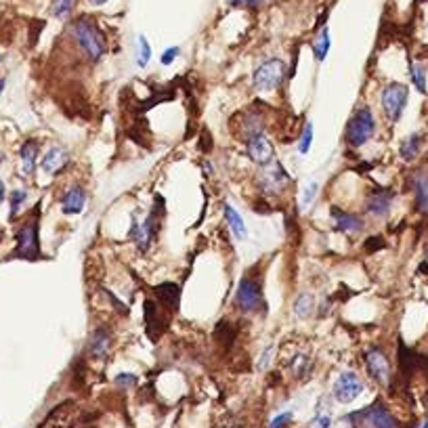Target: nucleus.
<instances>
[{"label": "nucleus", "instance_id": "f257e3e1", "mask_svg": "<svg viewBox=\"0 0 428 428\" xmlns=\"http://www.w3.org/2000/svg\"><path fill=\"white\" fill-rule=\"evenodd\" d=\"M70 32H72L74 40L78 42V47L84 51V55L92 63H99L103 59V55L108 53V40L103 36V32L95 23V19L76 17L70 23Z\"/></svg>", "mask_w": 428, "mask_h": 428}, {"label": "nucleus", "instance_id": "f03ea898", "mask_svg": "<svg viewBox=\"0 0 428 428\" xmlns=\"http://www.w3.org/2000/svg\"><path fill=\"white\" fill-rule=\"evenodd\" d=\"M288 78V63L279 57H271L262 61L252 74V86L258 92H271L277 90L284 80Z\"/></svg>", "mask_w": 428, "mask_h": 428}, {"label": "nucleus", "instance_id": "7ed1b4c3", "mask_svg": "<svg viewBox=\"0 0 428 428\" xmlns=\"http://www.w3.org/2000/svg\"><path fill=\"white\" fill-rule=\"evenodd\" d=\"M376 135V118L370 108H359L347 122L344 139L351 147H364Z\"/></svg>", "mask_w": 428, "mask_h": 428}, {"label": "nucleus", "instance_id": "20e7f679", "mask_svg": "<svg viewBox=\"0 0 428 428\" xmlns=\"http://www.w3.org/2000/svg\"><path fill=\"white\" fill-rule=\"evenodd\" d=\"M347 420L353 422V426L357 428H399V422L382 403H374L366 410L353 412Z\"/></svg>", "mask_w": 428, "mask_h": 428}, {"label": "nucleus", "instance_id": "39448f33", "mask_svg": "<svg viewBox=\"0 0 428 428\" xmlns=\"http://www.w3.org/2000/svg\"><path fill=\"white\" fill-rule=\"evenodd\" d=\"M410 101V88L401 82H388L380 92V103L390 122H399Z\"/></svg>", "mask_w": 428, "mask_h": 428}, {"label": "nucleus", "instance_id": "423d86ee", "mask_svg": "<svg viewBox=\"0 0 428 428\" xmlns=\"http://www.w3.org/2000/svg\"><path fill=\"white\" fill-rule=\"evenodd\" d=\"M290 175L286 173V168L281 166V162L273 160L267 166H262L258 177H256V185L260 189V193L265 195H279L281 191H286L290 187Z\"/></svg>", "mask_w": 428, "mask_h": 428}, {"label": "nucleus", "instance_id": "0eeeda50", "mask_svg": "<svg viewBox=\"0 0 428 428\" xmlns=\"http://www.w3.org/2000/svg\"><path fill=\"white\" fill-rule=\"evenodd\" d=\"M236 307L242 311V313H260V311H267V303H265V296H262V288L258 281L254 279H244L240 286H238V292H236Z\"/></svg>", "mask_w": 428, "mask_h": 428}, {"label": "nucleus", "instance_id": "6e6552de", "mask_svg": "<svg viewBox=\"0 0 428 428\" xmlns=\"http://www.w3.org/2000/svg\"><path fill=\"white\" fill-rule=\"evenodd\" d=\"M17 256L25 260H34L40 256V244H38V221L25 223L17 231Z\"/></svg>", "mask_w": 428, "mask_h": 428}, {"label": "nucleus", "instance_id": "1a4fd4ad", "mask_svg": "<svg viewBox=\"0 0 428 428\" xmlns=\"http://www.w3.org/2000/svg\"><path fill=\"white\" fill-rule=\"evenodd\" d=\"M364 388H366L364 380H361L355 372L349 370V372H342L336 378L332 392H334V399L338 403H353L359 397V394L364 392Z\"/></svg>", "mask_w": 428, "mask_h": 428}, {"label": "nucleus", "instance_id": "9d476101", "mask_svg": "<svg viewBox=\"0 0 428 428\" xmlns=\"http://www.w3.org/2000/svg\"><path fill=\"white\" fill-rule=\"evenodd\" d=\"M364 361H366V368H368L370 376L378 384L386 386L390 382V361H388V357L382 349H378V347L368 349L364 353Z\"/></svg>", "mask_w": 428, "mask_h": 428}, {"label": "nucleus", "instance_id": "9b49d317", "mask_svg": "<svg viewBox=\"0 0 428 428\" xmlns=\"http://www.w3.org/2000/svg\"><path fill=\"white\" fill-rule=\"evenodd\" d=\"M392 202H394V191L388 189V187H378V189H374V191L368 195L366 210H368V214H372L374 218H384V216L390 214Z\"/></svg>", "mask_w": 428, "mask_h": 428}, {"label": "nucleus", "instance_id": "f8f14e48", "mask_svg": "<svg viewBox=\"0 0 428 428\" xmlns=\"http://www.w3.org/2000/svg\"><path fill=\"white\" fill-rule=\"evenodd\" d=\"M246 153L248 158L258 164V166H267V164H271L275 160V149H273V143L269 141V137L265 135H258L250 141H246Z\"/></svg>", "mask_w": 428, "mask_h": 428}, {"label": "nucleus", "instance_id": "ddd939ff", "mask_svg": "<svg viewBox=\"0 0 428 428\" xmlns=\"http://www.w3.org/2000/svg\"><path fill=\"white\" fill-rule=\"evenodd\" d=\"M332 218H334V227H336V231L340 234H347V236H355V234H361L364 231V218L357 216V214H351V212H344L340 208H332Z\"/></svg>", "mask_w": 428, "mask_h": 428}, {"label": "nucleus", "instance_id": "4468645a", "mask_svg": "<svg viewBox=\"0 0 428 428\" xmlns=\"http://www.w3.org/2000/svg\"><path fill=\"white\" fill-rule=\"evenodd\" d=\"M112 347H114V338L105 327H97V330L90 334L88 344H86L88 355L92 359H105L112 353Z\"/></svg>", "mask_w": 428, "mask_h": 428}, {"label": "nucleus", "instance_id": "2eb2a0df", "mask_svg": "<svg viewBox=\"0 0 428 428\" xmlns=\"http://www.w3.org/2000/svg\"><path fill=\"white\" fill-rule=\"evenodd\" d=\"M84 206H86V191L82 187H70L61 197V210L68 216L80 214Z\"/></svg>", "mask_w": 428, "mask_h": 428}, {"label": "nucleus", "instance_id": "dca6fc26", "mask_svg": "<svg viewBox=\"0 0 428 428\" xmlns=\"http://www.w3.org/2000/svg\"><path fill=\"white\" fill-rule=\"evenodd\" d=\"M68 162H70V153L65 151L63 147H51V149L45 153V158H42V162H40V166H42V171H45L47 175L55 177L57 173H61L65 166H68Z\"/></svg>", "mask_w": 428, "mask_h": 428}, {"label": "nucleus", "instance_id": "f3484780", "mask_svg": "<svg viewBox=\"0 0 428 428\" xmlns=\"http://www.w3.org/2000/svg\"><path fill=\"white\" fill-rule=\"evenodd\" d=\"M412 189L416 195V208L422 214H428V173L418 171L412 177Z\"/></svg>", "mask_w": 428, "mask_h": 428}, {"label": "nucleus", "instance_id": "a211bd4d", "mask_svg": "<svg viewBox=\"0 0 428 428\" xmlns=\"http://www.w3.org/2000/svg\"><path fill=\"white\" fill-rule=\"evenodd\" d=\"M155 296L160 299V303H164L168 309L177 311L179 309V303H181V288L177 284H160L153 288Z\"/></svg>", "mask_w": 428, "mask_h": 428}, {"label": "nucleus", "instance_id": "6ab92c4d", "mask_svg": "<svg viewBox=\"0 0 428 428\" xmlns=\"http://www.w3.org/2000/svg\"><path fill=\"white\" fill-rule=\"evenodd\" d=\"M422 145H424V137H422V133H412V135H407V137L401 141L399 155H401L405 162H414V160L420 155Z\"/></svg>", "mask_w": 428, "mask_h": 428}, {"label": "nucleus", "instance_id": "aec40b11", "mask_svg": "<svg viewBox=\"0 0 428 428\" xmlns=\"http://www.w3.org/2000/svg\"><path fill=\"white\" fill-rule=\"evenodd\" d=\"M225 218H227L229 229H231L234 238H236V240H246V236H248V231H246V223H244L242 214H240L234 206L225 204Z\"/></svg>", "mask_w": 428, "mask_h": 428}, {"label": "nucleus", "instance_id": "412c9836", "mask_svg": "<svg viewBox=\"0 0 428 428\" xmlns=\"http://www.w3.org/2000/svg\"><path fill=\"white\" fill-rule=\"evenodd\" d=\"M36 160H38V145H36V141L23 143V147H21V171H23V175H34Z\"/></svg>", "mask_w": 428, "mask_h": 428}, {"label": "nucleus", "instance_id": "4be33fe9", "mask_svg": "<svg viewBox=\"0 0 428 428\" xmlns=\"http://www.w3.org/2000/svg\"><path fill=\"white\" fill-rule=\"evenodd\" d=\"M315 307H317L315 296L305 292V294H301V296H296V301H294V307H292V309H294V315H296V317L307 319V317L313 315Z\"/></svg>", "mask_w": 428, "mask_h": 428}, {"label": "nucleus", "instance_id": "5701e85b", "mask_svg": "<svg viewBox=\"0 0 428 428\" xmlns=\"http://www.w3.org/2000/svg\"><path fill=\"white\" fill-rule=\"evenodd\" d=\"M76 5H78V0H53L51 11H53V15H55L57 19L68 21V19L74 17Z\"/></svg>", "mask_w": 428, "mask_h": 428}, {"label": "nucleus", "instance_id": "b1692460", "mask_svg": "<svg viewBox=\"0 0 428 428\" xmlns=\"http://www.w3.org/2000/svg\"><path fill=\"white\" fill-rule=\"evenodd\" d=\"M330 47H332L330 29H327V27H321V29H319V36H317V40H315V45H313V55H315V59H317V61H323L325 55H327V51H330Z\"/></svg>", "mask_w": 428, "mask_h": 428}, {"label": "nucleus", "instance_id": "393cba45", "mask_svg": "<svg viewBox=\"0 0 428 428\" xmlns=\"http://www.w3.org/2000/svg\"><path fill=\"white\" fill-rule=\"evenodd\" d=\"M410 78H412L414 86L418 88V92L426 95V72H424V65H420L416 61H410Z\"/></svg>", "mask_w": 428, "mask_h": 428}, {"label": "nucleus", "instance_id": "a878e982", "mask_svg": "<svg viewBox=\"0 0 428 428\" xmlns=\"http://www.w3.org/2000/svg\"><path fill=\"white\" fill-rule=\"evenodd\" d=\"M292 370L296 374V378H305L311 370H313V364H311V359L305 357V355H296L292 359Z\"/></svg>", "mask_w": 428, "mask_h": 428}, {"label": "nucleus", "instance_id": "bb28decb", "mask_svg": "<svg viewBox=\"0 0 428 428\" xmlns=\"http://www.w3.org/2000/svg\"><path fill=\"white\" fill-rule=\"evenodd\" d=\"M137 42H139V57H137L139 68H147V63L151 61V45L143 34L137 38Z\"/></svg>", "mask_w": 428, "mask_h": 428}, {"label": "nucleus", "instance_id": "cd10ccee", "mask_svg": "<svg viewBox=\"0 0 428 428\" xmlns=\"http://www.w3.org/2000/svg\"><path fill=\"white\" fill-rule=\"evenodd\" d=\"M311 143H313V124H311V122H307V124H305V128H303V135H301L299 151H301L303 155H305V153H309Z\"/></svg>", "mask_w": 428, "mask_h": 428}, {"label": "nucleus", "instance_id": "c85d7f7f", "mask_svg": "<svg viewBox=\"0 0 428 428\" xmlns=\"http://www.w3.org/2000/svg\"><path fill=\"white\" fill-rule=\"evenodd\" d=\"M267 0H229V7L234 9H248V11H256L265 5Z\"/></svg>", "mask_w": 428, "mask_h": 428}, {"label": "nucleus", "instance_id": "c756f323", "mask_svg": "<svg viewBox=\"0 0 428 428\" xmlns=\"http://www.w3.org/2000/svg\"><path fill=\"white\" fill-rule=\"evenodd\" d=\"M25 197H27V193H25L23 189H15V191L11 193V218L17 216L19 208H21L23 202H25Z\"/></svg>", "mask_w": 428, "mask_h": 428}, {"label": "nucleus", "instance_id": "7c9ffc66", "mask_svg": "<svg viewBox=\"0 0 428 428\" xmlns=\"http://www.w3.org/2000/svg\"><path fill=\"white\" fill-rule=\"evenodd\" d=\"M179 55H181V49H179V47H168L166 51L162 53L160 61H162V65H173L175 59H177Z\"/></svg>", "mask_w": 428, "mask_h": 428}, {"label": "nucleus", "instance_id": "2f4dec72", "mask_svg": "<svg viewBox=\"0 0 428 428\" xmlns=\"http://www.w3.org/2000/svg\"><path fill=\"white\" fill-rule=\"evenodd\" d=\"M275 355V347H267L265 351H262L260 359H258V370H267L271 366V359Z\"/></svg>", "mask_w": 428, "mask_h": 428}, {"label": "nucleus", "instance_id": "473e14b6", "mask_svg": "<svg viewBox=\"0 0 428 428\" xmlns=\"http://www.w3.org/2000/svg\"><path fill=\"white\" fill-rule=\"evenodd\" d=\"M309 428H332V418L327 414H319L311 420Z\"/></svg>", "mask_w": 428, "mask_h": 428}, {"label": "nucleus", "instance_id": "72a5a7b5", "mask_svg": "<svg viewBox=\"0 0 428 428\" xmlns=\"http://www.w3.org/2000/svg\"><path fill=\"white\" fill-rule=\"evenodd\" d=\"M114 382L118 386H133L137 382V376H133V374H118Z\"/></svg>", "mask_w": 428, "mask_h": 428}, {"label": "nucleus", "instance_id": "f704fd0d", "mask_svg": "<svg viewBox=\"0 0 428 428\" xmlns=\"http://www.w3.org/2000/svg\"><path fill=\"white\" fill-rule=\"evenodd\" d=\"M288 422H292V412H284V414H279L277 418H273L271 428H284Z\"/></svg>", "mask_w": 428, "mask_h": 428}, {"label": "nucleus", "instance_id": "c9c22d12", "mask_svg": "<svg viewBox=\"0 0 428 428\" xmlns=\"http://www.w3.org/2000/svg\"><path fill=\"white\" fill-rule=\"evenodd\" d=\"M317 189H319V185H317V183H311V185L307 187V191H305V200H303V204H305V206H309V204L313 202V197H315Z\"/></svg>", "mask_w": 428, "mask_h": 428}, {"label": "nucleus", "instance_id": "e433bc0d", "mask_svg": "<svg viewBox=\"0 0 428 428\" xmlns=\"http://www.w3.org/2000/svg\"><path fill=\"white\" fill-rule=\"evenodd\" d=\"M86 3L90 5V7H105L110 0H86Z\"/></svg>", "mask_w": 428, "mask_h": 428}, {"label": "nucleus", "instance_id": "4c0bfd02", "mask_svg": "<svg viewBox=\"0 0 428 428\" xmlns=\"http://www.w3.org/2000/svg\"><path fill=\"white\" fill-rule=\"evenodd\" d=\"M420 273H424V275H428V256L422 260V265H420Z\"/></svg>", "mask_w": 428, "mask_h": 428}, {"label": "nucleus", "instance_id": "58836bf2", "mask_svg": "<svg viewBox=\"0 0 428 428\" xmlns=\"http://www.w3.org/2000/svg\"><path fill=\"white\" fill-rule=\"evenodd\" d=\"M5 193H7V191H5V183H3V181H0V204H3V202H5Z\"/></svg>", "mask_w": 428, "mask_h": 428}, {"label": "nucleus", "instance_id": "ea45409f", "mask_svg": "<svg viewBox=\"0 0 428 428\" xmlns=\"http://www.w3.org/2000/svg\"><path fill=\"white\" fill-rule=\"evenodd\" d=\"M5 84H7V82H5L3 78H0V95H3V90H5Z\"/></svg>", "mask_w": 428, "mask_h": 428}, {"label": "nucleus", "instance_id": "a19ab883", "mask_svg": "<svg viewBox=\"0 0 428 428\" xmlns=\"http://www.w3.org/2000/svg\"><path fill=\"white\" fill-rule=\"evenodd\" d=\"M420 428H428V420H426V422H424V424H422Z\"/></svg>", "mask_w": 428, "mask_h": 428}]
</instances>
